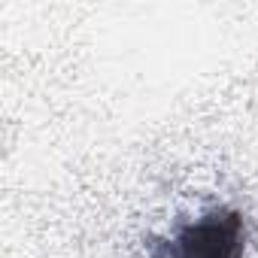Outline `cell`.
Instances as JSON below:
<instances>
[{
	"instance_id": "cell-1",
	"label": "cell",
	"mask_w": 258,
	"mask_h": 258,
	"mask_svg": "<svg viewBox=\"0 0 258 258\" xmlns=\"http://www.w3.org/2000/svg\"><path fill=\"white\" fill-rule=\"evenodd\" d=\"M249 225L234 207H210L182 219L170 234L149 237V258H246Z\"/></svg>"
}]
</instances>
